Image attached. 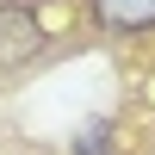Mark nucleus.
Listing matches in <instances>:
<instances>
[{"label": "nucleus", "instance_id": "f257e3e1", "mask_svg": "<svg viewBox=\"0 0 155 155\" xmlns=\"http://www.w3.org/2000/svg\"><path fill=\"white\" fill-rule=\"evenodd\" d=\"M93 31V0H0V81L44 68Z\"/></svg>", "mask_w": 155, "mask_h": 155}]
</instances>
